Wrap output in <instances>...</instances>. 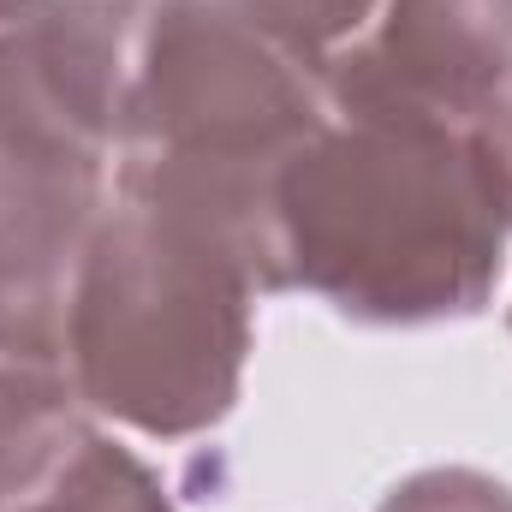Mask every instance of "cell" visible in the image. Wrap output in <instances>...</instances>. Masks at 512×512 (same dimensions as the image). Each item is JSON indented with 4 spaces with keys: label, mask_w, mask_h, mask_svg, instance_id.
Masks as SVG:
<instances>
[{
    "label": "cell",
    "mask_w": 512,
    "mask_h": 512,
    "mask_svg": "<svg viewBox=\"0 0 512 512\" xmlns=\"http://www.w3.org/2000/svg\"><path fill=\"white\" fill-rule=\"evenodd\" d=\"M507 239V191L471 126L328 114L274 179L286 292L364 328L483 316Z\"/></svg>",
    "instance_id": "6da1fadb"
},
{
    "label": "cell",
    "mask_w": 512,
    "mask_h": 512,
    "mask_svg": "<svg viewBox=\"0 0 512 512\" xmlns=\"http://www.w3.org/2000/svg\"><path fill=\"white\" fill-rule=\"evenodd\" d=\"M328 120L316 78L221 0H143L120 96L114 197L185 215L286 292L274 179Z\"/></svg>",
    "instance_id": "7a4b0ae2"
},
{
    "label": "cell",
    "mask_w": 512,
    "mask_h": 512,
    "mask_svg": "<svg viewBox=\"0 0 512 512\" xmlns=\"http://www.w3.org/2000/svg\"><path fill=\"white\" fill-rule=\"evenodd\" d=\"M256 298V274L221 233L114 197L66 292L78 399L155 441L215 429L245 382Z\"/></svg>",
    "instance_id": "3957f363"
},
{
    "label": "cell",
    "mask_w": 512,
    "mask_h": 512,
    "mask_svg": "<svg viewBox=\"0 0 512 512\" xmlns=\"http://www.w3.org/2000/svg\"><path fill=\"white\" fill-rule=\"evenodd\" d=\"M512 84V0H376L316 72L334 120L471 126Z\"/></svg>",
    "instance_id": "277c9868"
},
{
    "label": "cell",
    "mask_w": 512,
    "mask_h": 512,
    "mask_svg": "<svg viewBox=\"0 0 512 512\" xmlns=\"http://www.w3.org/2000/svg\"><path fill=\"white\" fill-rule=\"evenodd\" d=\"M108 203L102 149L0 120V352L66 364V292Z\"/></svg>",
    "instance_id": "5b68a950"
},
{
    "label": "cell",
    "mask_w": 512,
    "mask_h": 512,
    "mask_svg": "<svg viewBox=\"0 0 512 512\" xmlns=\"http://www.w3.org/2000/svg\"><path fill=\"white\" fill-rule=\"evenodd\" d=\"M0 512H173V501L131 447L102 429H84L42 483L0 501Z\"/></svg>",
    "instance_id": "8992f818"
},
{
    "label": "cell",
    "mask_w": 512,
    "mask_h": 512,
    "mask_svg": "<svg viewBox=\"0 0 512 512\" xmlns=\"http://www.w3.org/2000/svg\"><path fill=\"white\" fill-rule=\"evenodd\" d=\"M227 12H239L251 30H262L280 54H292L310 78L364 30V18L376 12V0H221Z\"/></svg>",
    "instance_id": "52a82bcc"
},
{
    "label": "cell",
    "mask_w": 512,
    "mask_h": 512,
    "mask_svg": "<svg viewBox=\"0 0 512 512\" xmlns=\"http://www.w3.org/2000/svg\"><path fill=\"white\" fill-rule=\"evenodd\" d=\"M376 512H512V489L471 465H435L387 489Z\"/></svg>",
    "instance_id": "ba28073f"
},
{
    "label": "cell",
    "mask_w": 512,
    "mask_h": 512,
    "mask_svg": "<svg viewBox=\"0 0 512 512\" xmlns=\"http://www.w3.org/2000/svg\"><path fill=\"white\" fill-rule=\"evenodd\" d=\"M471 131L483 137V149H489V161H495V173H501V191H507V209H512V84L471 120Z\"/></svg>",
    "instance_id": "9c48e42d"
},
{
    "label": "cell",
    "mask_w": 512,
    "mask_h": 512,
    "mask_svg": "<svg viewBox=\"0 0 512 512\" xmlns=\"http://www.w3.org/2000/svg\"><path fill=\"white\" fill-rule=\"evenodd\" d=\"M6 6H12V0H0V18H6Z\"/></svg>",
    "instance_id": "30bf717a"
}]
</instances>
